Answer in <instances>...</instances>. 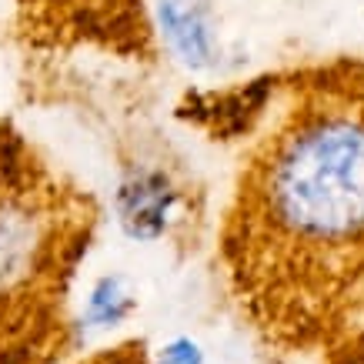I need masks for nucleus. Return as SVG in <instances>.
Returning a JSON list of instances; mask_svg holds the SVG:
<instances>
[{
	"instance_id": "nucleus-6",
	"label": "nucleus",
	"mask_w": 364,
	"mask_h": 364,
	"mask_svg": "<svg viewBox=\"0 0 364 364\" xmlns=\"http://www.w3.org/2000/svg\"><path fill=\"white\" fill-rule=\"evenodd\" d=\"M137 311V291L124 274H104L90 281L84 304H80V324L84 331H111L131 321Z\"/></svg>"
},
{
	"instance_id": "nucleus-2",
	"label": "nucleus",
	"mask_w": 364,
	"mask_h": 364,
	"mask_svg": "<svg viewBox=\"0 0 364 364\" xmlns=\"http://www.w3.org/2000/svg\"><path fill=\"white\" fill-rule=\"evenodd\" d=\"M107 208L17 117L0 114V364H67L84 341L77 284Z\"/></svg>"
},
{
	"instance_id": "nucleus-7",
	"label": "nucleus",
	"mask_w": 364,
	"mask_h": 364,
	"mask_svg": "<svg viewBox=\"0 0 364 364\" xmlns=\"http://www.w3.org/2000/svg\"><path fill=\"white\" fill-rule=\"evenodd\" d=\"M67 364H151V348L144 338H124V341L104 344L84 358H70Z\"/></svg>"
},
{
	"instance_id": "nucleus-8",
	"label": "nucleus",
	"mask_w": 364,
	"mask_h": 364,
	"mask_svg": "<svg viewBox=\"0 0 364 364\" xmlns=\"http://www.w3.org/2000/svg\"><path fill=\"white\" fill-rule=\"evenodd\" d=\"M151 364H204V348L191 334H177L157 351H151Z\"/></svg>"
},
{
	"instance_id": "nucleus-3",
	"label": "nucleus",
	"mask_w": 364,
	"mask_h": 364,
	"mask_svg": "<svg viewBox=\"0 0 364 364\" xmlns=\"http://www.w3.org/2000/svg\"><path fill=\"white\" fill-rule=\"evenodd\" d=\"M11 37L23 54H94L134 67L164 60L154 0H11Z\"/></svg>"
},
{
	"instance_id": "nucleus-5",
	"label": "nucleus",
	"mask_w": 364,
	"mask_h": 364,
	"mask_svg": "<svg viewBox=\"0 0 364 364\" xmlns=\"http://www.w3.org/2000/svg\"><path fill=\"white\" fill-rule=\"evenodd\" d=\"M181 210V191L157 167H134L114 191V218L127 237L141 244H157L174 231Z\"/></svg>"
},
{
	"instance_id": "nucleus-4",
	"label": "nucleus",
	"mask_w": 364,
	"mask_h": 364,
	"mask_svg": "<svg viewBox=\"0 0 364 364\" xmlns=\"http://www.w3.org/2000/svg\"><path fill=\"white\" fill-rule=\"evenodd\" d=\"M154 23L167 60L191 74H210L221 64L214 0H154Z\"/></svg>"
},
{
	"instance_id": "nucleus-1",
	"label": "nucleus",
	"mask_w": 364,
	"mask_h": 364,
	"mask_svg": "<svg viewBox=\"0 0 364 364\" xmlns=\"http://www.w3.org/2000/svg\"><path fill=\"white\" fill-rule=\"evenodd\" d=\"M177 114L231 151L214 264L251 328L364 364V54L191 90Z\"/></svg>"
}]
</instances>
